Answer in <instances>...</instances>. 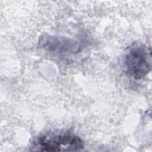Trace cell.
Returning <instances> with one entry per match:
<instances>
[{
    "label": "cell",
    "instance_id": "obj_1",
    "mask_svg": "<svg viewBox=\"0 0 152 152\" xmlns=\"http://www.w3.org/2000/svg\"><path fill=\"white\" fill-rule=\"evenodd\" d=\"M151 66L150 48L141 43L128 48L124 58V67L128 75L135 80L142 79L150 72Z\"/></svg>",
    "mask_w": 152,
    "mask_h": 152
},
{
    "label": "cell",
    "instance_id": "obj_2",
    "mask_svg": "<svg viewBox=\"0 0 152 152\" xmlns=\"http://www.w3.org/2000/svg\"><path fill=\"white\" fill-rule=\"evenodd\" d=\"M84 148L82 140L68 132L49 133L39 137L34 142L33 150L43 151H75Z\"/></svg>",
    "mask_w": 152,
    "mask_h": 152
},
{
    "label": "cell",
    "instance_id": "obj_3",
    "mask_svg": "<svg viewBox=\"0 0 152 152\" xmlns=\"http://www.w3.org/2000/svg\"><path fill=\"white\" fill-rule=\"evenodd\" d=\"M39 43L43 49L56 53H71L79 48L77 43L69 39L50 36H43Z\"/></svg>",
    "mask_w": 152,
    "mask_h": 152
}]
</instances>
